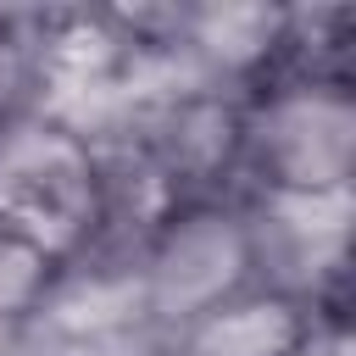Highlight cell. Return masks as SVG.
I'll return each instance as SVG.
<instances>
[{"label": "cell", "instance_id": "1", "mask_svg": "<svg viewBox=\"0 0 356 356\" xmlns=\"http://www.w3.org/2000/svg\"><path fill=\"white\" fill-rule=\"evenodd\" d=\"M317 312H306L284 289H239L178 328L184 356H312Z\"/></svg>", "mask_w": 356, "mask_h": 356}]
</instances>
